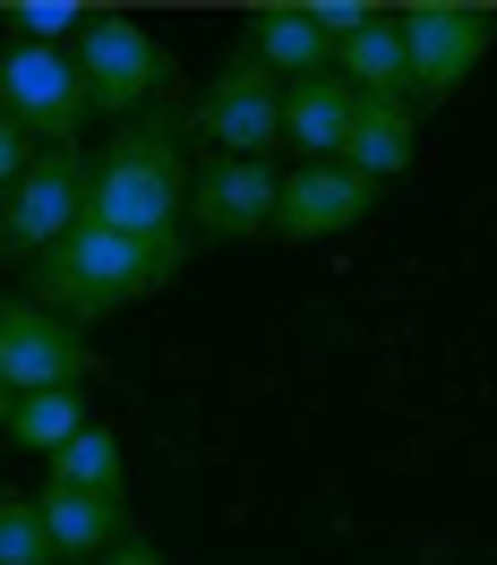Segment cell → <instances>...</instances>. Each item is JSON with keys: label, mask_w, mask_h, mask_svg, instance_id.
Returning a JSON list of instances; mask_svg holds the SVG:
<instances>
[{"label": "cell", "mask_w": 497, "mask_h": 565, "mask_svg": "<svg viewBox=\"0 0 497 565\" xmlns=\"http://www.w3.org/2000/svg\"><path fill=\"white\" fill-rule=\"evenodd\" d=\"M70 70L86 86V111H112V129L155 111V104H172V86H180V61L146 35L129 9H95L86 18V35L70 43Z\"/></svg>", "instance_id": "3"}, {"label": "cell", "mask_w": 497, "mask_h": 565, "mask_svg": "<svg viewBox=\"0 0 497 565\" xmlns=\"http://www.w3.org/2000/svg\"><path fill=\"white\" fill-rule=\"evenodd\" d=\"M0 565H61V548H52V531H43L35 497H9V489H0Z\"/></svg>", "instance_id": "19"}, {"label": "cell", "mask_w": 497, "mask_h": 565, "mask_svg": "<svg viewBox=\"0 0 497 565\" xmlns=\"http://www.w3.org/2000/svg\"><path fill=\"white\" fill-rule=\"evenodd\" d=\"M369 206H378V180H360L352 163H292L284 198H275V241L309 248V241H335V232H360Z\"/></svg>", "instance_id": "10"}, {"label": "cell", "mask_w": 497, "mask_h": 565, "mask_svg": "<svg viewBox=\"0 0 497 565\" xmlns=\"http://www.w3.org/2000/svg\"><path fill=\"white\" fill-rule=\"evenodd\" d=\"M0 437H9V394H0Z\"/></svg>", "instance_id": "23"}, {"label": "cell", "mask_w": 497, "mask_h": 565, "mask_svg": "<svg viewBox=\"0 0 497 565\" xmlns=\"http://www.w3.org/2000/svg\"><path fill=\"white\" fill-rule=\"evenodd\" d=\"M180 129L207 146V154H275L284 146V77L266 70L248 43H232L214 61L207 95L180 104Z\"/></svg>", "instance_id": "4"}, {"label": "cell", "mask_w": 497, "mask_h": 565, "mask_svg": "<svg viewBox=\"0 0 497 565\" xmlns=\"http://www.w3.org/2000/svg\"><path fill=\"white\" fill-rule=\"evenodd\" d=\"M43 146L27 138V129H18V120H9V111H0V198H9V189H18V180H27V163H35Z\"/></svg>", "instance_id": "21"}, {"label": "cell", "mask_w": 497, "mask_h": 565, "mask_svg": "<svg viewBox=\"0 0 497 565\" xmlns=\"http://www.w3.org/2000/svg\"><path fill=\"white\" fill-rule=\"evenodd\" d=\"M43 531H52V548H61V565L70 557H112L120 540H129V505L120 497H77V489H43Z\"/></svg>", "instance_id": "14"}, {"label": "cell", "mask_w": 497, "mask_h": 565, "mask_svg": "<svg viewBox=\"0 0 497 565\" xmlns=\"http://www.w3.org/2000/svg\"><path fill=\"white\" fill-rule=\"evenodd\" d=\"M0 111L35 146H77V129L95 120L70 52H43V43H0Z\"/></svg>", "instance_id": "9"}, {"label": "cell", "mask_w": 497, "mask_h": 565, "mask_svg": "<svg viewBox=\"0 0 497 565\" xmlns=\"http://www.w3.org/2000/svg\"><path fill=\"white\" fill-rule=\"evenodd\" d=\"M0 26H9V9H0Z\"/></svg>", "instance_id": "24"}, {"label": "cell", "mask_w": 497, "mask_h": 565, "mask_svg": "<svg viewBox=\"0 0 497 565\" xmlns=\"http://www.w3.org/2000/svg\"><path fill=\"white\" fill-rule=\"evenodd\" d=\"M86 223V154L77 146H43L27 180L0 198V257H52Z\"/></svg>", "instance_id": "8"}, {"label": "cell", "mask_w": 497, "mask_h": 565, "mask_svg": "<svg viewBox=\"0 0 497 565\" xmlns=\"http://www.w3.org/2000/svg\"><path fill=\"white\" fill-rule=\"evenodd\" d=\"M86 18H95V9H77V0H18V9H9V43L70 52V43L86 35Z\"/></svg>", "instance_id": "18"}, {"label": "cell", "mask_w": 497, "mask_h": 565, "mask_svg": "<svg viewBox=\"0 0 497 565\" xmlns=\"http://www.w3.org/2000/svg\"><path fill=\"white\" fill-rule=\"evenodd\" d=\"M343 163L360 180H403L421 163V111L387 104V95H352V138H343Z\"/></svg>", "instance_id": "12"}, {"label": "cell", "mask_w": 497, "mask_h": 565, "mask_svg": "<svg viewBox=\"0 0 497 565\" xmlns=\"http://www.w3.org/2000/svg\"><path fill=\"white\" fill-rule=\"evenodd\" d=\"M95 565H172V557H163V548H155V540H138V531H129V540H120V548H112V557H95Z\"/></svg>", "instance_id": "22"}, {"label": "cell", "mask_w": 497, "mask_h": 565, "mask_svg": "<svg viewBox=\"0 0 497 565\" xmlns=\"http://www.w3.org/2000/svg\"><path fill=\"white\" fill-rule=\"evenodd\" d=\"M180 214H189V129L172 104H155L120 120L104 154H86V223L163 241V232H180Z\"/></svg>", "instance_id": "2"}, {"label": "cell", "mask_w": 497, "mask_h": 565, "mask_svg": "<svg viewBox=\"0 0 497 565\" xmlns=\"http://www.w3.org/2000/svg\"><path fill=\"white\" fill-rule=\"evenodd\" d=\"M309 18H318L326 43H343V35H360V26L378 18V0H309Z\"/></svg>", "instance_id": "20"}, {"label": "cell", "mask_w": 497, "mask_h": 565, "mask_svg": "<svg viewBox=\"0 0 497 565\" xmlns=\"http://www.w3.org/2000/svg\"><path fill=\"white\" fill-rule=\"evenodd\" d=\"M394 26H403V61H412V111H429L489 61L497 9H472V0H403Z\"/></svg>", "instance_id": "5"}, {"label": "cell", "mask_w": 497, "mask_h": 565, "mask_svg": "<svg viewBox=\"0 0 497 565\" xmlns=\"http://www.w3.org/2000/svg\"><path fill=\"white\" fill-rule=\"evenodd\" d=\"M241 43H248V52H257L275 77H284V86H300V77H326V70H335V43L318 35L309 0H257Z\"/></svg>", "instance_id": "11"}, {"label": "cell", "mask_w": 497, "mask_h": 565, "mask_svg": "<svg viewBox=\"0 0 497 565\" xmlns=\"http://www.w3.org/2000/svg\"><path fill=\"white\" fill-rule=\"evenodd\" d=\"M275 198H284V172L266 154H207L189 163V214L180 232L189 241H275Z\"/></svg>", "instance_id": "6"}, {"label": "cell", "mask_w": 497, "mask_h": 565, "mask_svg": "<svg viewBox=\"0 0 497 565\" xmlns=\"http://www.w3.org/2000/svg\"><path fill=\"white\" fill-rule=\"evenodd\" d=\"M335 61H343V86L352 95H387V104H412V61H403V26H394V9H378L360 35L335 43Z\"/></svg>", "instance_id": "15"}, {"label": "cell", "mask_w": 497, "mask_h": 565, "mask_svg": "<svg viewBox=\"0 0 497 565\" xmlns=\"http://www.w3.org/2000/svg\"><path fill=\"white\" fill-rule=\"evenodd\" d=\"M343 138H352V86L335 70L284 86V146L300 163H343Z\"/></svg>", "instance_id": "13"}, {"label": "cell", "mask_w": 497, "mask_h": 565, "mask_svg": "<svg viewBox=\"0 0 497 565\" xmlns=\"http://www.w3.org/2000/svg\"><path fill=\"white\" fill-rule=\"evenodd\" d=\"M43 489L120 497V505H129V455H120V428H112V420H86V428L70 437V446L52 455V480H43Z\"/></svg>", "instance_id": "16"}, {"label": "cell", "mask_w": 497, "mask_h": 565, "mask_svg": "<svg viewBox=\"0 0 497 565\" xmlns=\"http://www.w3.org/2000/svg\"><path fill=\"white\" fill-rule=\"evenodd\" d=\"M180 266H189V232L146 241V232L77 223L52 257H35V300L70 326H104V318H120V309L155 300L163 282H180Z\"/></svg>", "instance_id": "1"}, {"label": "cell", "mask_w": 497, "mask_h": 565, "mask_svg": "<svg viewBox=\"0 0 497 565\" xmlns=\"http://www.w3.org/2000/svg\"><path fill=\"white\" fill-rule=\"evenodd\" d=\"M104 360L86 343V326L52 318L43 300H0V394H52V386H86Z\"/></svg>", "instance_id": "7"}, {"label": "cell", "mask_w": 497, "mask_h": 565, "mask_svg": "<svg viewBox=\"0 0 497 565\" xmlns=\"http://www.w3.org/2000/svg\"><path fill=\"white\" fill-rule=\"evenodd\" d=\"M95 420V412H86V386H52V394H18V403H9V446H27V455H61V446H70L77 428Z\"/></svg>", "instance_id": "17"}]
</instances>
